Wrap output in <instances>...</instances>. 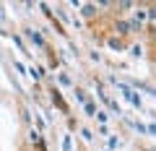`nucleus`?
I'll list each match as a JSON object with an SVG mask.
<instances>
[{"label":"nucleus","mask_w":156,"mask_h":151,"mask_svg":"<svg viewBox=\"0 0 156 151\" xmlns=\"http://www.w3.org/2000/svg\"><path fill=\"white\" fill-rule=\"evenodd\" d=\"M26 34H29V39H31V42H34L37 47H42V45H44V39H42V34H37L34 29H26Z\"/></svg>","instance_id":"1"},{"label":"nucleus","mask_w":156,"mask_h":151,"mask_svg":"<svg viewBox=\"0 0 156 151\" xmlns=\"http://www.w3.org/2000/svg\"><path fill=\"white\" fill-rule=\"evenodd\" d=\"M94 11H96V5H83V16H86V18H94V16H96Z\"/></svg>","instance_id":"2"},{"label":"nucleus","mask_w":156,"mask_h":151,"mask_svg":"<svg viewBox=\"0 0 156 151\" xmlns=\"http://www.w3.org/2000/svg\"><path fill=\"white\" fill-rule=\"evenodd\" d=\"M117 31H120V34H128L130 31V23L128 21H120V23H117Z\"/></svg>","instance_id":"3"},{"label":"nucleus","mask_w":156,"mask_h":151,"mask_svg":"<svg viewBox=\"0 0 156 151\" xmlns=\"http://www.w3.org/2000/svg\"><path fill=\"white\" fill-rule=\"evenodd\" d=\"M55 104H57V107H60V110H65V102H62V99H60V91H55Z\"/></svg>","instance_id":"4"},{"label":"nucleus","mask_w":156,"mask_h":151,"mask_svg":"<svg viewBox=\"0 0 156 151\" xmlns=\"http://www.w3.org/2000/svg\"><path fill=\"white\" fill-rule=\"evenodd\" d=\"M146 16H148V13H146V11H138V13H135V21L140 23V21H143V18H146Z\"/></svg>","instance_id":"5"}]
</instances>
